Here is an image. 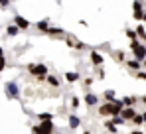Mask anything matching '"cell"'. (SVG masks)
Instances as JSON below:
<instances>
[{
	"instance_id": "44dd1931",
	"label": "cell",
	"mask_w": 146,
	"mask_h": 134,
	"mask_svg": "<svg viewBox=\"0 0 146 134\" xmlns=\"http://www.w3.org/2000/svg\"><path fill=\"white\" fill-rule=\"evenodd\" d=\"M113 59H117L119 63H126V55H124V51H121V49L113 51Z\"/></svg>"
},
{
	"instance_id": "7a4b0ae2",
	"label": "cell",
	"mask_w": 146,
	"mask_h": 134,
	"mask_svg": "<svg viewBox=\"0 0 146 134\" xmlns=\"http://www.w3.org/2000/svg\"><path fill=\"white\" fill-rule=\"evenodd\" d=\"M26 69H28V73H30V75H34V77H36V81H38V83L48 81L49 71H48V67L44 65V63H30V65H26Z\"/></svg>"
},
{
	"instance_id": "277c9868",
	"label": "cell",
	"mask_w": 146,
	"mask_h": 134,
	"mask_svg": "<svg viewBox=\"0 0 146 134\" xmlns=\"http://www.w3.org/2000/svg\"><path fill=\"white\" fill-rule=\"evenodd\" d=\"M32 132L34 134H57V128H55L53 122H40V124L32 126Z\"/></svg>"
},
{
	"instance_id": "4dcf8cb0",
	"label": "cell",
	"mask_w": 146,
	"mask_h": 134,
	"mask_svg": "<svg viewBox=\"0 0 146 134\" xmlns=\"http://www.w3.org/2000/svg\"><path fill=\"white\" fill-rule=\"evenodd\" d=\"M6 69V57H0V73Z\"/></svg>"
},
{
	"instance_id": "f35d334b",
	"label": "cell",
	"mask_w": 146,
	"mask_h": 134,
	"mask_svg": "<svg viewBox=\"0 0 146 134\" xmlns=\"http://www.w3.org/2000/svg\"><path fill=\"white\" fill-rule=\"evenodd\" d=\"M83 134H91V132H89V130H83Z\"/></svg>"
},
{
	"instance_id": "836d02e7",
	"label": "cell",
	"mask_w": 146,
	"mask_h": 134,
	"mask_svg": "<svg viewBox=\"0 0 146 134\" xmlns=\"http://www.w3.org/2000/svg\"><path fill=\"white\" fill-rule=\"evenodd\" d=\"M8 6H10V2H8V0H4V2H0V8H8Z\"/></svg>"
},
{
	"instance_id": "f1b7e54d",
	"label": "cell",
	"mask_w": 146,
	"mask_h": 134,
	"mask_svg": "<svg viewBox=\"0 0 146 134\" xmlns=\"http://www.w3.org/2000/svg\"><path fill=\"white\" fill-rule=\"evenodd\" d=\"M111 120L115 122V126H117V124H126V120H124L122 116H115V118H111Z\"/></svg>"
},
{
	"instance_id": "74e56055",
	"label": "cell",
	"mask_w": 146,
	"mask_h": 134,
	"mask_svg": "<svg viewBox=\"0 0 146 134\" xmlns=\"http://www.w3.org/2000/svg\"><path fill=\"white\" fill-rule=\"evenodd\" d=\"M142 118H144V122H146V111H144V112H142Z\"/></svg>"
},
{
	"instance_id": "83f0119b",
	"label": "cell",
	"mask_w": 146,
	"mask_h": 134,
	"mask_svg": "<svg viewBox=\"0 0 146 134\" xmlns=\"http://www.w3.org/2000/svg\"><path fill=\"white\" fill-rule=\"evenodd\" d=\"M132 122H134V124H136V126H142V122H144V118H142V114H136V116H134V120H132Z\"/></svg>"
},
{
	"instance_id": "1f68e13d",
	"label": "cell",
	"mask_w": 146,
	"mask_h": 134,
	"mask_svg": "<svg viewBox=\"0 0 146 134\" xmlns=\"http://www.w3.org/2000/svg\"><path fill=\"white\" fill-rule=\"evenodd\" d=\"M75 49H81V51H83V49H89V45H87V44H83V42H79Z\"/></svg>"
},
{
	"instance_id": "5b68a950",
	"label": "cell",
	"mask_w": 146,
	"mask_h": 134,
	"mask_svg": "<svg viewBox=\"0 0 146 134\" xmlns=\"http://www.w3.org/2000/svg\"><path fill=\"white\" fill-rule=\"evenodd\" d=\"M4 93H6L8 99H20V87H18L16 81H8L4 85Z\"/></svg>"
},
{
	"instance_id": "9c48e42d",
	"label": "cell",
	"mask_w": 146,
	"mask_h": 134,
	"mask_svg": "<svg viewBox=\"0 0 146 134\" xmlns=\"http://www.w3.org/2000/svg\"><path fill=\"white\" fill-rule=\"evenodd\" d=\"M121 116L126 120V124H128V122L134 120V116H136V109H126V107H124V111L121 112Z\"/></svg>"
},
{
	"instance_id": "5bb4252c",
	"label": "cell",
	"mask_w": 146,
	"mask_h": 134,
	"mask_svg": "<svg viewBox=\"0 0 146 134\" xmlns=\"http://www.w3.org/2000/svg\"><path fill=\"white\" fill-rule=\"evenodd\" d=\"M81 79V73H77V71H67L65 73V81L67 83H77Z\"/></svg>"
},
{
	"instance_id": "30bf717a",
	"label": "cell",
	"mask_w": 146,
	"mask_h": 134,
	"mask_svg": "<svg viewBox=\"0 0 146 134\" xmlns=\"http://www.w3.org/2000/svg\"><path fill=\"white\" fill-rule=\"evenodd\" d=\"M48 36L49 38H61V40H65V30H61V28H49L48 30Z\"/></svg>"
},
{
	"instance_id": "8d00e7d4",
	"label": "cell",
	"mask_w": 146,
	"mask_h": 134,
	"mask_svg": "<svg viewBox=\"0 0 146 134\" xmlns=\"http://www.w3.org/2000/svg\"><path fill=\"white\" fill-rule=\"evenodd\" d=\"M0 57H4V49H2V45H0Z\"/></svg>"
},
{
	"instance_id": "3957f363",
	"label": "cell",
	"mask_w": 146,
	"mask_h": 134,
	"mask_svg": "<svg viewBox=\"0 0 146 134\" xmlns=\"http://www.w3.org/2000/svg\"><path fill=\"white\" fill-rule=\"evenodd\" d=\"M128 47H130V51H132V55H134V59H136V61H140V63H142V61L146 59V45L142 44L140 40L130 42Z\"/></svg>"
},
{
	"instance_id": "4fadbf2b",
	"label": "cell",
	"mask_w": 146,
	"mask_h": 134,
	"mask_svg": "<svg viewBox=\"0 0 146 134\" xmlns=\"http://www.w3.org/2000/svg\"><path fill=\"white\" fill-rule=\"evenodd\" d=\"M67 122H69V128H71V130H75V128H79V126H81V118H79L77 114H69Z\"/></svg>"
},
{
	"instance_id": "d590c367",
	"label": "cell",
	"mask_w": 146,
	"mask_h": 134,
	"mask_svg": "<svg viewBox=\"0 0 146 134\" xmlns=\"http://www.w3.org/2000/svg\"><path fill=\"white\" fill-rule=\"evenodd\" d=\"M130 134H144V132H142V130H132Z\"/></svg>"
},
{
	"instance_id": "ffe728a7",
	"label": "cell",
	"mask_w": 146,
	"mask_h": 134,
	"mask_svg": "<svg viewBox=\"0 0 146 134\" xmlns=\"http://www.w3.org/2000/svg\"><path fill=\"white\" fill-rule=\"evenodd\" d=\"M38 118L40 122H53V112H40Z\"/></svg>"
},
{
	"instance_id": "cb8c5ba5",
	"label": "cell",
	"mask_w": 146,
	"mask_h": 134,
	"mask_svg": "<svg viewBox=\"0 0 146 134\" xmlns=\"http://www.w3.org/2000/svg\"><path fill=\"white\" fill-rule=\"evenodd\" d=\"M6 34H8V36H18V34H20V28L14 26V24H10V26L6 28Z\"/></svg>"
},
{
	"instance_id": "603a6c76",
	"label": "cell",
	"mask_w": 146,
	"mask_h": 134,
	"mask_svg": "<svg viewBox=\"0 0 146 134\" xmlns=\"http://www.w3.org/2000/svg\"><path fill=\"white\" fill-rule=\"evenodd\" d=\"M81 85H83V89H85V93H89V89H91V85H93V77H85V79H81Z\"/></svg>"
},
{
	"instance_id": "e0dca14e",
	"label": "cell",
	"mask_w": 146,
	"mask_h": 134,
	"mask_svg": "<svg viewBox=\"0 0 146 134\" xmlns=\"http://www.w3.org/2000/svg\"><path fill=\"white\" fill-rule=\"evenodd\" d=\"M103 97H105V101L107 103H113V101H117V93L113 89H107L105 93H103Z\"/></svg>"
},
{
	"instance_id": "7402d4cb",
	"label": "cell",
	"mask_w": 146,
	"mask_h": 134,
	"mask_svg": "<svg viewBox=\"0 0 146 134\" xmlns=\"http://www.w3.org/2000/svg\"><path fill=\"white\" fill-rule=\"evenodd\" d=\"M48 85H49V87H53V89H57V87L61 85V81H59L55 75H49V77H48Z\"/></svg>"
},
{
	"instance_id": "ac0fdd59",
	"label": "cell",
	"mask_w": 146,
	"mask_h": 134,
	"mask_svg": "<svg viewBox=\"0 0 146 134\" xmlns=\"http://www.w3.org/2000/svg\"><path fill=\"white\" fill-rule=\"evenodd\" d=\"M103 126H105V130H107V132L117 134V126H115V122H113L111 118H109V120H105V122H103Z\"/></svg>"
},
{
	"instance_id": "ba28073f",
	"label": "cell",
	"mask_w": 146,
	"mask_h": 134,
	"mask_svg": "<svg viewBox=\"0 0 146 134\" xmlns=\"http://www.w3.org/2000/svg\"><path fill=\"white\" fill-rule=\"evenodd\" d=\"M14 26H18V28H20V32H22V30H28V28H30L32 24L28 22V20H26L24 16L16 14V16H14Z\"/></svg>"
},
{
	"instance_id": "f546056e",
	"label": "cell",
	"mask_w": 146,
	"mask_h": 134,
	"mask_svg": "<svg viewBox=\"0 0 146 134\" xmlns=\"http://www.w3.org/2000/svg\"><path fill=\"white\" fill-rule=\"evenodd\" d=\"M134 77H136V79H140V81H146V71L142 69V71H138V73H134Z\"/></svg>"
},
{
	"instance_id": "d6986e66",
	"label": "cell",
	"mask_w": 146,
	"mask_h": 134,
	"mask_svg": "<svg viewBox=\"0 0 146 134\" xmlns=\"http://www.w3.org/2000/svg\"><path fill=\"white\" fill-rule=\"evenodd\" d=\"M77 44H79V40H77L75 36H71V34L65 36V45H67V47H77Z\"/></svg>"
},
{
	"instance_id": "8992f818",
	"label": "cell",
	"mask_w": 146,
	"mask_h": 134,
	"mask_svg": "<svg viewBox=\"0 0 146 134\" xmlns=\"http://www.w3.org/2000/svg\"><path fill=\"white\" fill-rule=\"evenodd\" d=\"M83 101H85V105H87V107H97V105H99V97L95 95V93H91V91H89V93H85Z\"/></svg>"
},
{
	"instance_id": "52a82bcc",
	"label": "cell",
	"mask_w": 146,
	"mask_h": 134,
	"mask_svg": "<svg viewBox=\"0 0 146 134\" xmlns=\"http://www.w3.org/2000/svg\"><path fill=\"white\" fill-rule=\"evenodd\" d=\"M91 63L95 67H103V63H105V57L99 53L97 49H91Z\"/></svg>"
},
{
	"instance_id": "7c38bea8",
	"label": "cell",
	"mask_w": 146,
	"mask_h": 134,
	"mask_svg": "<svg viewBox=\"0 0 146 134\" xmlns=\"http://www.w3.org/2000/svg\"><path fill=\"white\" fill-rule=\"evenodd\" d=\"M126 67H128L130 71H134V73H138V71H142V63H140V61H136L134 57L126 61Z\"/></svg>"
},
{
	"instance_id": "4316f807",
	"label": "cell",
	"mask_w": 146,
	"mask_h": 134,
	"mask_svg": "<svg viewBox=\"0 0 146 134\" xmlns=\"http://www.w3.org/2000/svg\"><path fill=\"white\" fill-rule=\"evenodd\" d=\"M79 105H81L79 97H71V109H79Z\"/></svg>"
},
{
	"instance_id": "d4e9b609",
	"label": "cell",
	"mask_w": 146,
	"mask_h": 134,
	"mask_svg": "<svg viewBox=\"0 0 146 134\" xmlns=\"http://www.w3.org/2000/svg\"><path fill=\"white\" fill-rule=\"evenodd\" d=\"M132 8H134V14H144L142 12V8H144L142 2H132Z\"/></svg>"
},
{
	"instance_id": "6da1fadb",
	"label": "cell",
	"mask_w": 146,
	"mask_h": 134,
	"mask_svg": "<svg viewBox=\"0 0 146 134\" xmlns=\"http://www.w3.org/2000/svg\"><path fill=\"white\" fill-rule=\"evenodd\" d=\"M124 111V103L122 101H113V103H105V105H101L97 109V112L101 116H111V118H115V116H121V112Z\"/></svg>"
},
{
	"instance_id": "7bdbcfd3",
	"label": "cell",
	"mask_w": 146,
	"mask_h": 134,
	"mask_svg": "<svg viewBox=\"0 0 146 134\" xmlns=\"http://www.w3.org/2000/svg\"><path fill=\"white\" fill-rule=\"evenodd\" d=\"M0 28H2V26H0Z\"/></svg>"
},
{
	"instance_id": "9a60e30c",
	"label": "cell",
	"mask_w": 146,
	"mask_h": 134,
	"mask_svg": "<svg viewBox=\"0 0 146 134\" xmlns=\"http://www.w3.org/2000/svg\"><path fill=\"white\" fill-rule=\"evenodd\" d=\"M36 28H38V30H40L42 34H48V30L51 28V26H49V20L46 18V20H42V22H38V24H36Z\"/></svg>"
},
{
	"instance_id": "8fae6325",
	"label": "cell",
	"mask_w": 146,
	"mask_h": 134,
	"mask_svg": "<svg viewBox=\"0 0 146 134\" xmlns=\"http://www.w3.org/2000/svg\"><path fill=\"white\" fill-rule=\"evenodd\" d=\"M138 101H140V99H138V97H134V95H126V97L122 99V103H124V107H126V109H134V105H136Z\"/></svg>"
},
{
	"instance_id": "484cf974",
	"label": "cell",
	"mask_w": 146,
	"mask_h": 134,
	"mask_svg": "<svg viewBox=\"0 0 146 134\" xmlns=\"http://www.w3.org/2000/svg\"><path fill=\"white\" fill-rule=\"evenodd\" d=\"M124 34H126V38H128L130 42H136V40H138V36H136V32H134V30H130V28H128V30H126Z\"/></svg>"
},
{
	"instance_id": "60d3db41",
	"label": "cell",
	"mask_w": 146,
	"mask_h": 134,
	"mask_svg": "<svg viewBox=\"0 0 146 134\" xmlns=\"http://www.w3.org/2000/svg\"><path fill=\"white\" fill-rule=\"evenodd\" d=\"M144 24H146V12H144Z\"/></svg>"
},
{
	"instance_id": "d6a6232c",
	"label": "cell",
	"mask_w": 146,
	"mask_h": 134,
	"mask_svg": "<svg viewBox=\"0 0 146 134\" xmlns=\"http://www.w3.org/2000/svg\"><path fill=\"white\" fill-rule=\"evenodd\" d=\"M97 75H99V79H105V69H103V67H99Z\"/></svg>"
},
{
	"instance_id": "ab89813d",
	"label": "cell",
	"mask_w": 146,
	"mask_h": 134,
	"mask_svg": "<svg viewBox=\"0 0 146 134\" xmlns=\"http://www.w3.org/2000/svg\"><path fill=\"white\" fill-rule=\"evenodd\" d=\"M142 67H146V59H144V61H142Z\"/></svg>"
},
{
	"instance_id": "b9f144b4",
	"label": "cell",
	"mask_w": 146,
	"mask_h": 134,
	"mask_svg": "<svg viewBox=\"0 0 146 134\" xmlns=\"http://www.w3.org/2000/svg\"><path fill=\"white\" fill-rule=\"evenodd\" d=\"M144 28H146V24H144Z\"/></svg>"
},
{
	"instance_id": "2e32d148",
	"label": "cell",
	"mask_w": 146,
	"mask_h": 134,
	"mask_svg": "<svg viewBox=\"0 0 146 134\" xmlns=\"http://www.w3.org/2000/svg\"><path fill=\"white\" fill-rule=\"evenodd\" d=\"M134 32H136L138 40H140V42H144V38H146V28H144V24H138V26L134 28Z\"/></svg>"
},
{
	"instance_id": "e575fe53",
	"label": "cell",
	"mask_w": 146,
	"mask_h": 134,
	"mask_svg": "<svg viewBox=\"0 0 146 134\" xmlns=\"http://www.w3.org/2000/svg\"><path fill=\"white\" fill-rule=\"evenodd\" d=\"M140 103H142V105H146V95H144V97H140Z\"/></svg>"
}]
</instances>
